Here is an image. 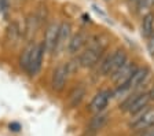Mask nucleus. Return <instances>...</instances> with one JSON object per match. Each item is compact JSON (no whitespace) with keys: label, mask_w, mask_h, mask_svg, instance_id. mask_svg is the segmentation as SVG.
Segmentation results:
<instances>
[{"label":"nucleus","mask_w":154,"mask_h":136,"mask_svg":"<svg viewBox=\"0 0 154 136\" xmlns=\"http://www.w3.org/2000/svg\"><path fill=\"white\" fill-rule=\"evenodd\" d=\"M149 41H147V51L150 52V55L154 56V35L151 37H149Z\"/></svg>","instance_id":"nucleus-18"},{"label":"nucleus","mask_w":154,"mask_h":136,"mask_svg":"<svg viewBox=\"0 0 154 136\" xmlns=\"http://www.w3.org/2000/svg\"><path fill=\"white\" fill-rule=\"evenodd\" d=\"M154 124V109H146L129 124L134 131H146Z\"/></svg>","instance_id":"nucleus-7"},{"label":"nucleus","mask_w":154,"mask_h":136,"mask_svg":"<svg viewBox=\"0 0 154 136\" xmlns=\"http://www.w3.org/2000/svg\"><path fill=\"white\" fill-rule=\"evenodd\" d=\"M69 77V65L67 63H59L54 69L51 76V88L55 92H61L65 88Z\"/></svg>","instance_id":"nucleus-4"},{"label":"nucleus","mask_w":154,"mask_h":136,"mask_svg":"<svg viewBox=\"0 0 154 136\" xmlns=\"http://www.w3.org/2000/svg\"><path fill=\"white\" fill-rule=\"evenodd\" d=\"M44 52H45V48H44V44H43V43L35 44V48H33L32 56H30V62H29V68H28L26 73H29L30 76H36L38 71H40L42 65H43Z\"/></svg>","instance_id":"nucleus-6"},{"label":"nucleus","mask_w":154,"mask_h":136,"mask_svg":"<svg viewBox=\"0 0 154 136\" xmlns=\"http://www.w3.org/2000/svg\"><path fill=\"white\" fill-rule=\"evenodd\" d=\"M107 121H109V114L107 113H103L102 111V113L95 114L90 121V131L91 132H96V131L102 129Z\"/></svg>","instance_id":"nucleus-13"},{"label":"nucleus","mask_w":154,"mask_h":136,"mask_svg":"<svg viewBox=\"0 0 154 136\" xmlns=\"http://www.w3.org/2000/svg\"><path fill=\"white\" fill-rule=\"evenodd\" d=\"M149 103H150V98L147 92H138V94L125 98L122 103L120 104V109L125 113H129L131 116H138L147 109Z\"/></svg>","instance_id":"nucleus-3"},{"label":"nucleus","mask_w":154,"mask_h":136,"mask_svg":"<svg viewBox=\"0 0 154 136\" xmlns=\"http://www.w3.org/2000/svg\"><path fill=\"white\" fill-rule=\"evenodd\" d=\"M147 95H149V98H150V102L154 101V87H151L150 89L147 91Z\"/></svg>","instance_id":"nucleus-21"},{"label":"nucleus","mask_w":154,"mask_h":136,"mask_svg":"<svg viewBox=\"0 0 154 136\" xmlns=\"http://www.w3.org/2000/svg\"><path fill=\"white\" fill-rule=\"evenodd\" d=\"M136 68H138V66L135 65V62L127 61L124 65L112 76V81L117 85V87H121V85L127 84L128 80L131 78V76L134 74V71L136 70Z\"/></svg>","instance_id":"nucleus-5"},{"label":"nucleus","mask_w":154,"mask_h":136,"mask_svg":"<svg viewBox=\"0 0 154 136\" xmlns=\"http://www.w3.org/2000/svg\"><path fill=\"white\" fill-rule=\"evenodd\" d=\"M106 50V41H102L100 37H94L88 40L84 51L79 58V65L81 68H94L100 59L103 51Z\"/></svg>","instance_id":"nucleus-1"},{"label":"nucleus","mask_w":154,"mask_h":136,"mask_svg":"<svg viewBox=\"0 0 154 136\" xmlns=\"http://www.w3.org/2000/svg\"><path fill=\"white\" fill-rule=\"evenodd\" d=\"M142 136H154V124L150 126V128H149V129L144 131L143 135H142Z\"/></svg>","instance_id":"nucleus-19"},{"label":"nucleus","mask_w":154,"mask_h":136,"mask_svg":"<svg viewBox=\"0 0 154 136\" xmlns=\"http://www.w3.org/2000/svg\"><path fill=\"white\" fill-rule=\"evenodd\" d=\"M88 35L85 32H79L77 35H74L73 37L70 39L69 44H67V51L69 54H77V52H80L81 50L88 44Z\"/></svg>","instance_id":"nucleus-11"},{"label":"nucleus","mask_w":154,"mask_h":136,"mask_svg":"<svg viewBox=\"0 0 154 136\" xmlns=\"http://www.w3.org/2000/svg\"><path fill=\"white\" fill-rule=\"evenodd\" d=\"M140 30H142V36L149 39L154 35V13L144 14L143 18H142V23H140Z\"/></svg>","instance_id":"nucleus-12"},{"label":"nucleus","mask_w":154,"mask_h":136,"mask_svg":"<svg viewBox=\"0 0 154 136\" xmlns=\"http://www.w3.org/2000/svg\"><path fill=\"white\" fill-rule=\"evenodd\" d=\"M33 48H35V44H29L22 51L21 56H19V66H21V69H23L25 71H28L29 62H30V56H32Z\"/></svg>","instance_id":"nucleus-15"},{"label":"nucleus","mask_w":154,"mask_h":136,"mask_svg":"<svg viewBox=\"0 0 154 136\" xmlns=\"http://www.w3.org/2000/svg\"><path fill=\"white\" fill-rule=\"evenodd\" d=\"M84 96H85V88L83 85H77L69 95V104L72 107H77L84 99Z\"/></svg>","instance_id":"nucleus-14"},{"label":"nucleus","mask_w":154,"mask_h":136,"mask_svg":"<svg viewBox=\"0 0 154 136\" xmlns=\"http://www.w3.org/2000/svg\"><path fill=\"white\" fill-rule=\"evenodd\" d=\"M110 98H112V92H109V91H100V92H98L92 98V101L90 103V111H92L95 114L102 113L106 107H107V104H109Z\"/></svg>","instance_id":"nucleus-9"},{"label":"nucleus","mask_w":154,"mask_h":136,"mask_svg":"<svg viewBox=\"0 0 154 136\" xmlns=\"http://www.w3.org/2000/svg\"><path fill=\"white\" fill-rule=\"evenodd\" d=\"M128 61V55L124 48H117L114 52L107 54L100 61V74L102 76H113L125 62Z\"/></svg>","instance_id":"nucleus-2"},{"label":"nucleus","mask_w":154,"mask_h":136,"mask_svg":"<svg viewBox=\"0 0 154 136\" xmlns=\"http://www.w3.org/2000/svg\"><path fill=\"white\" fill-rule=\"evenodd\" d=\"M70 33H72V25L69 22H62L59 25V33H58V41H57L55 52H61L69 44V41L72 39Z\"/></svg>","instance_id":"nucleus-10"},{"label":"nucleus","mask_w":154,"mask_h":136,"mask_svg":"<svg viewBox=\"0 0 154 136\" xmlns=\"http://www.w3.org/2000/svg\"><path fill=\"white\" fill-rule=\"evenodd\" d=\"M18 37H19V28L17 25V22H13L8 26V29H7L6 39L8 43H15L18 40Z\"/></svg>","instance_id":"nucleus-16"},{"label":"nucleus","mask_w":154,"mask_h":136,"mask_svg":"<svg viewBox=\"0 0 154 136\" xmlns=\"http://www.w3.org/2000/svg\"><path fill=\"white\" fill-rule=\"evenodd\" d=\"M10 129H11V131H14V132H18V131L21 129V126H19V124L13 122V124H10Z\"/></svg>","instance_id":"nucleus-20"},{"label":"nucleus","mask_w":154,"mask_h":136,"mask_svg":"<svg viewBox=\"0 0 154 136\" xmlns=\"http://www.w3.org/2000/svg\"><path fill=\"white\" fill-rule=\"evenodd\" d=\"M154 7V0H139L138 3V11L139 13H150V10Z\"/></svg>","instance_id":"nucleus-17"},{"label":"nucleus","mask_w":154,"mask_h":136,"mask_svg":"<svg viewBox=\"0 0 154 136\" xmlns=\"http://www.w3.org/2000/svg\"><path fill=\"white\" fill-rule=\"evenodd\" d=\"M129 2H134V3H139V0H129Z\"/></svg>","instance_id":"nucleus-22"},{"label":"nucleus","mask_w":154,"mask_h":136,"mask_svg":"<svg viewBox=\"0 0 154 136\" xmlns=\"http://www.w3.org/2000/svg\"><path fill=\"white\" fill-rule=\"evenodd\" d=\"M59 25L58 22H51L48 25L47 30H45V37H44V48L47 52H55L57 48V41H58V33H59Z\"/></svg>","instance_id":"nucleus-8"}]
</instances>
